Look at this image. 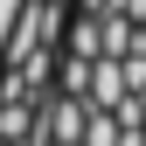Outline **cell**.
<instances>
[{"label":"cell","instance_id":"obj_1","mask_svg":"<svg viewBox=\"0 0 146 146\" xmlns=\"http://www.w3.org/2000/svg\"><path fill=\"white\" fill-rule=\"evenodd\" d=\"M21 14H28V0H0V63H7V42L21 28Z\"/></svg>","mask_w":146,"mask_h":146}]
</instances>
